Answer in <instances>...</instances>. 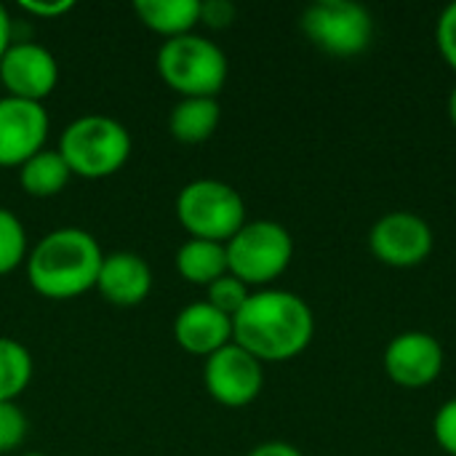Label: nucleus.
Returning a JSON list of instances; mask_svg holds the SVG:
<instances>
[{
    "instance_id": "obj_1",
    "label": "nucleus",
    "mask_w": 456,
    "mask_h": 456,
    "mask_svg": "<svg viewBox=\"0 0 456 456\" xmlns=\"http://www.w3.org/2000/svg\"><path fill=\"white\" fill-rule=\"evenodd\" d=\"M315 334L310 305L281 289L256 291L232 318V342L259 363H283L302 355Z\"/></svg>"
},
{
    "instance_id": "obj_2",
    "label": "nucleus",
    "mask_w": 456,
    "mask_h": 456,
    "mask_svg": "<svg viewBox=\"0 0 456 456\" xmlns=\"http://www.w3.org/2000/svg\"><path fill=\"white\" fill-rule=\"evenodd\" d=\"M102 262L104 254L91 232L61 227L48 232L27 256V281L45 299H75L96 289Z\"/></svg>"
},
{
    "instance_id": "obj_3",
    "label": "nucleus",
    "mask_w": 456,
    "mask_h": 456,
    "mask_svg": "<svg viewBox=\"0 0 456 456\" xmlns=\"http://www.w3.org/2000/svg\"><path fill=\"white\" fill-rule=\"evenodd\" d=\"M59 155L72 176L104 179L126 166L131 155V136L115 118L83 115L64 128L59 139Z\"/></svg>"
},
{
    "instance_id": "obj_4",
    "label": "nucleus",
    "mask_w": 456,
    "mask_h": 456,
    "mask_svg": "<svg viewBox=\"0 0 456 456\" xmlns=\"http://www.w3.org/2000/svg\"><path fill=\"white\" fill-rule=\"evenodd\" d=\"M158 72L182 99H216L227 83L230 64L216 43L190 32L160 45Z\"/></svg>"
},
{
    "instance_id": "obj_5",
    "label": "nucleus",
    "mask_w": 456,
    "mask_h": 456,
    "mask_svg": "<svg viewBox=\"0 0 456 456\" xmlns=\"http://www.w3.org/2000/svg\"><path fill=\"white\" fill-rule=\"evenodd\" d=\"M227 270L246 286L278 281L294 259L291 232L270 219L246 222L227 243Z\"/></svg>"
},
{
    "instance_id": "obj_6",
    "label": "nucleus",
    "mask_w": 456,
    "mask_h": 456,
    "mask_svg": "<svg viewBox=\"0 0 456 456\" xmlns=\"http://www.w3.org/2000/svg\"><path fill=\"white\" fill-rule=\"evenodd\" d=\"M176 216L190 238L227 243L246 224V203L235 187L219 179H195L176 198Z\"/></svg>"
},
{
    "instance_id": "obj_7",
    "label": "nucleus",
    "mask_w": 456,
    "mask_h": 456,
    "mask_svg": "<svg viewBox=\"0 0 456 456\" xmlns=\"http://www.w3.org/2000/svg\"><path fill=\"white\" fill-rule=\"evenodd\" d=\"M299 27L315 48L339 59L363 53L374 40L369 8L353 0H318L305 8Z\"/></svg>"
},
{
    "instance_id": "obj_8",
    "label": "nucleus",
    "mask_w": 456,
    "mask_h": 456,
    "mask_svg": "<svg viewBox=\"0 0 456 456\" xmlns=\"http://www.w3.org/2000/svg\"><path fill=\"white\" fill-rule=\"evenodd\" d=\"M203 385L216 403L227 409H243L259 398L265 385V369L251 353L230 342L227 347L206 358Z\"/></svg>"
},
{
    "instance_id": "obj_9",
    "label": "nucleus",
    "mask_w": 456,
    "mask_h": 456,
    "mask_svg": "<svg viewBox=\"0 0 456 456\" xmlns=\"http://www.w3.org/2000/svg\"><path fill=\"white\" fill-rule=\"evenodd\" d=\"M369 248L387 267H417L433 251V230L411 211H393L374 222Z\"/></svg>"
},
{
    "instance_id": "obj_10",
    "label": "nucleus",
    "mask_w": 456,
    "mask_h": 456,
    "mask_svg": "<svg viewBox=\"0 0 456 456\" xmlns=\"http://www.w3.org/2000/svg\"><path fill=\"white\" fill-rule=\"evenodd\" d=\"M48 112L43 104L5 96L0 99V166L21 168L32 155L45 150Z\"/></svg>"
},
{
    "instance_id": "obj_11",
    "label": "nucleus",
    "mask_w": 456,
    "mask_h": 456,
    "mask_svg": "<svg viewBox=\"0 0 456 456\" xmlns=\"http://www.w3.org/2000/svg\"><path fill=\"white\" fill-rule=\"evenodd\" d=\"M385 371L387 377L406 387L422 390L430 387L444 371V347L433 334L425 331H403L390 339L385 347Z\"/></svg>"
},
{
    "instance_id": "obj_12",
    "label": "nucleus",
    "mask_w": 456,
    "mask_h": 456,
    "mask_svg": "<svg viewBox=\"0 0 456 456\" xmlns=\"http://www.w3.org/2000/svg\"><path fill=\"white\" fill-rule=\"evenodd\" d=\"M0 80L8 96L43 104L59 83V64L37 43H11L0 59Z\"/></svg>"
},
{
    "instance_id": "obj_13",
    "label": "nucleus",
    "mask_w": 456,
    "mask_h": 456,
    "mask_svg": "<svg viewBox=\"0 0 456 456\" xmlns=\"http://www.w3.org/2000/svg\"><path fill=\"white\" fill-rule=\"evenodd\" d=\"M96 289L110 305L136 307L152 291V270L139 254L115 251L104 256L99 278H96Z\"/></svg>"
},
{
    "instance_id": "obj_14",
    "label": "nucleus",
    "mask_w": 456,
    "mask_h": 456,
    "mask_svg": "<svg viewBox=\"0 0 456 456\" xmlns=\"http://www.w3.org/2000/svg\"><path fill=\"white\" fill-rule=\"evenodd\" d=\"M174 337L184 353L208 358L232 342V318L219 313L208 302H195L176 315Z\"/></svg>"
},
{
    "instance_id": "obj_15",
    "label": "nucleus",
    "mask_w": 456,
    "mask_h": 456,
    "mask_svg": "<svg viewBox=\"0 0 456 456\" xmlns=\"http://www.w3.org/2000/svg\"><path fill=\"white\" fill-rule=\"evenodd\" d=\"M139 21L166 40L190 35L200 24V0H136Z\"/></svg>"
},
{
    "instance_id": "obj_16",
    "label": "nucleus",
    "mask_w": 456,
    "mask_h": 456,
    "mask_svg": "<svg viewBox=\"0 0 456 456\" xmlns=\"http://www.w3.org/2000/svg\"><path fill=\"white\" fill-rule=\"evenodd\" d=\"M176 270L187 283L208 289L214 281H219L222 275L230 273L227 270V248H224V243L190 238L176 251Z\"/></svg>"
},
{
    "instance_id": "obj_17",
    "label": "nucleus",
    "mask_w": 456,
    "mask_h": 456,
    "mask_svg": "<svg viewBox=\"0 0 456 456\" xmlns=\"http://www.w3.org/2000/svg\"><path fill=\"white\" fill-rule=\"evenodd\" d=\"M219 118L216 99H182L168 115V131L182 144H200L216 131Z\"/></svg>"
},
{
    "instance_id": "obj_18",
    "label": "nucleus",
    "mask_w": 456,
    "mask_h": 456,
    "mask_svg": "<svg viewBox=\"0 0 456 456\" xmlns=\"http://www.w3.org/2000/svg\"><path fill=\"white\" fill-rule=\"evenodd\" d=\"M69 176L72 174H69L64 158L59 155V150H40L19 168V182H21L24 192L32 198H51V195L61 192L64 184L69 182Z\"/></svg>"
},
{
    "instance_id": "obj_19",
    "label": "nucleus",
    "mask_w": 456,
    "mask_h": 456,
    "mask_svg": "<svg viewBox=\"0 0 456 456\" xmlns=\"http://www.w3.org/2000/svg\"><path fill=\"white\" fill-rule=\"evenodd\" d=\"M32 379V355L16 339L0 337V403H13Z\"/></svg>"
},
{
    "instance_id": "obj_20",
    "label": "nucleus",
    "mask_w": 456,
    "mask_h": 456,
    "mask_svg": "<svg viewBox=\"0 0 456 456\" xmlns=\"http://www.w3.org/2000/svg\"><path fill=\"white\" fill-rule=\"evenodd\" d=\"M27 259V232L16 214L0 208V275L13 273Z\"/></svg>"
},
{
    "instance_id": "obj_21",
    "label": "nucleus",
    "mask_w": 456,
    "mask_h": 456,
    "mask_svg": "<svg viewBox=\"0 0 456 456\" xmlns=\"http://www.w3.org/2000/svg\"><path fill=\"white\" fill-rule=\"evenodd\" d=\"M248 286L243 283V281H238L235 275H222L219 281H214L211 286H208V305L211 307H216L219 313H224V315H230V318H235L238 313H240V307L248 302Z\"/></svg>"
},
{
    "instance_id": "obj_22",
    "label": "nucleus",
    "mask_w": 456,
    "mask_h": 456,
    "mask_svg": "<svg viewBox=\"0 0 456 456\" xmlns=\"http://www.w3.org/2000/svg\"><path fill=\"white\" fill-rule=\"evenodd\" d=\"M27 436V417L16 403H0V454L21 446Z\"/></svg>"
},
{
    "instance_id": "obj_23",
    "label": "nucleus",
    "mask_w": 456,
    "mask_h": 456,
    "mask_svg": "<svg viewBox=\"0 0 456 456\" xmlns=\"http://www.w3.org/2000/svg\"><path fill=\"white\" fill-rule=\"evenodd\" d=\"M436 43L444 61L456 72V3L446 5L436 24Z\"/></svg>"
},
{
    "instance_id": "obj_24",
    "label": "nucleus",
    "mask_w": 456,
    "mask_h": 456,
    "mask_svg": "<svg viewBox=\"0 0 456 456\" xmlns=\"http://www.w3.org/2000/svg\"><path fill=\"white\" fill-rule=\"evenodd\" d=\"M433 436L446 454L456 456V398L446 401L438 409V414L433 419Z\"/></svg>"
},
{
    "instance_id": "obj_25",
    "label": "nucleus",
    "mask_w": 456,
    "mask_h": 456,
    "mask_svg": "<svg viewBox=\"0 0 456 456\" xmlns=\"http://www.w3.org/2000/svg\"><path fill=\"white\" fill-rule=\"evenodd\" d=\"M238 11L230 0H208L200 3V24L211 27V29H227L235 21Z\"/></svg>"
},
{
    "instance_id": "obj_26",
    "label": "nucleus",
    "mask_w": 456,
    "mask_h": 456,
    "mask_svg": "<svg viewBox=\"0 0 456 456\" xmlns=\"http://www.w3.org/2000/svg\"><path fill=\"white\" fill-rule=\"evenodd\" d=\"M19 8L35 19H59V16H67L75 3L72 0H53V3H37V0H21Z\"/></svg>"
},
{
    "instance_id": "obj_27",
    "label": "nucleus",
    "mask_w": 456,
    "mask_h": 456,
    "mask_svg": "<svg viewBox=\"0 0 456 456\" xmlns=\"http://www.w3.org/2000/svg\"><path fill=\"white\" fill-rule=\"evenodd\" d=\"M246 456H305L297 446L286 444V441H267L259 444L256 449H251Z\"/></svg>"
},
{
    "instance_id": "obj_28",
    "label": "nucleus",
    "mask_w": 456,
    "mask_h": 456,
    "mask_svg": "<svg viewBox=\"0 0 456 456\" xmlns=\"http://www.w3.org/2000/svg\"><path fill=\"white\" fill-rule=\"evenodd\" d=\"M11 32H13V27H11V16H8V11H5V5H0V59H3V53L11 48Z\"/></svg>"
},
{
    "instance_id": "obj_29",
    "label": "nucleus",
    "mask_w": 456,
    "mask_h": 456,
    "mask_svg": "<svg viewBox=\"0 0 456 456\" xmlns=\"http://www.w3.org/2000/svg\"><path fill=\"white\" fill-rule=\"evenodd\" d=\"M449 120H452V126L456 128V86L452 88V94H449Z\"/></svg>"
},
{
    "instance_id": "obj_30",
    "label": "nucleus",
    "mask_w": 456,
    "mask_h": 456,
    "mask_svg": "<svg viewBox=\"0 0 456 456\" xmlns=\"http://www.w3.org/2000/svg\"><path fill=\"white\" fill-rule=\"evenodd\" d=\"M24 456H45V454H24Z\"/></svg>"
}]
</instances>
